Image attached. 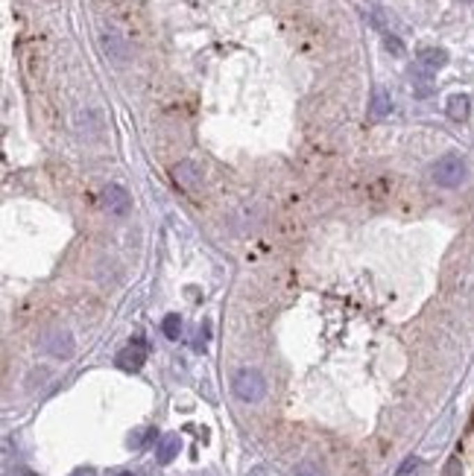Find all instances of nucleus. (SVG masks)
I'll list each match as a JSON object with an SVG mask.
<instances>
[{
    "label": "nucleus",
    "instance_id": "nucleus-4",
    "mask_svg": "<svg viewBox=\"0 0 474 476\" xmlns=\"http://www.w3.org/2000/svg\"><path fill=\"white\" fill-rule=\"evenodd\" d=\"M173 181L182 190H197L199 185H202V167L197 164V161H179L176 167H173Z\"/></svg>",
    "mask_w": 474,
    "mask_h": 476
},
{
    "label": "nucleus",
    "instance_id": "nucleus-11",
    "mask_svg": "<svg viewBox=\"0 0 474 476\" xmlns=\"http://www.w3.org/2000/svg\"><path fill=\"white\" fill-rule=\"evenodd\" d=\"M179 453V439L176 436H167V439H161V444H158V461L161 465H167V461H173V456Z\"/></svg>",
    "mask_w": 474,
    "mask_h": 476
},
{
    "label": "nucleus",
    "instance_id": "nucleus-7",
    "mask_svg": "<svg viewBox=\"0 0 474 476\" xmlns=\"http://www.w3.org/2000/svg\"><path fill=\"white\" fill-rule=\"evenodd\" d=\"M389 111H393V96H389V91L375 88L372 91V103H369V117L372 120H384V117H389Z\"/></svg>",
    "mask_w": 474,
    "mask_h": 476
},
{
    "label": "nucleus",
    "instance_id": "nucleus-18",
    "mask_svg": "<svg viewBox=\"0 0 474 476\" xmlns=\"http://www.w3.org/2000/svg\"><path fill=\"white\" fill-rule=\"evenodd\" d=\"M120 476H135V473H120Z\"/></svg>",
    "mask_w": 474,
    "mask_h": 476
},
{
    "label": "nucleus",
    "instance_id": "nucleus-10",
    "mask_svg": "<svg viewBox=\"0 0 474 476\" xmlns=\"http://www.w3.org/2000/svg\"><path fill=\"white\" fill-rule=\"evenodd\" d=\"M410 79H413V91H416V96H427L430 91H434V82H430V71H425V67H413V71H410Z\"/></svg>",
    "mask_w": 474,
    "mask_h": 476
},
{
    "label": "nucleus",
    "instance_id": "nucleus-16",
    "mask_svg": "<svg viewBox=\"0 0 474 476\" xmlns=\"http://www.w3.org/2000/svg\"><path fill=\"white\" fill-rule=\"evenodd\" d=\"M149 436H152V430H141V432H135V439H129V444H132V447H141Z\"/></svg>",
    "mask_w": 474,
    "mask_h": 476
},
{
    "label": "nucleus",
    "instance_id": "nucleus-19",
    "mask_svg": "<svg viewBox=\"0 0 474 476\" xmlns=\"http://www.w3.org/2000/svg\"><path fill=\"white\" fill-rule=\"evenodd\" d=\"M466 3H474V0H466Z\"/></svg>",
    "mask_w": 474,
    "mask_h": 476
},
{
    "label": "nucleus",
    "instance_id": "nucleus-2",
    "mask_svg": "<svg viewBox=\"0 0 474 476\" xmlns=\"http://www.w3.org/2000/svg\"><path fill=\"white\" fill-rule=\"evenodd\" d=\"M231 389H234V395L240 400L255 403V400H261L263 395H267V380H263V374L258 368H240L234 374Z\"/></svg>",
    "mask_w": 474,
    "mask_h": 476
},
{
    "label": "nucleus",
    "instance_id": "nucleus-15",
    "mask_svg": "<svg viewBox=\"0 0 474 476\" xmlns=\"http://www.w3.org/2000/svg\"><path fill=\"white\" fill-rule=\"evenodd\" d=\"M293 476H322V473H319V468H316V465H311V461H304V465H299V468H296V473H293Z\"/></svg>",
    "mask_w": 474,
    "mask_h": 476
},
{
    "label": "nucleus",
    "instance_id": "nucleus-13",
    "mask_svg": "<svg viewBox=\"0 0 474 476\" xmlns=\"http://www.w3.org/2000/svg\"><path fill=\"white\" fill-rule=\"evenodd\" d=\"M161 330H164L167 339H179V333H182V318H179V316H167L161 321Z\"/></svg>",
    "mask_w": 474,
    "mask_h": 476
},
{
    "label": "nucleus",
    "instance_id": "nucleus-3",
    "mask_svg": "<svg viewBox=\"0 0 474 476\" xmlns=\"http://www.w3.org/2000/svg\"><path fill=\"white\" fill-rule=\"evenodd\" d=\"M100 202H103V207H106L111 216H126L129 207H132L129 193L123 190L120 185H106L103 193H100Z\"/></svg>",
    "mask_w": 474,
    "mask_h": 476
},
{
    "label": "nucleus",
    "instance_id": "nucleus-8",
    "mask_svg": "<svg viewBox=\"0 0 474 476\" xmlns=\"http://www.w3.org/2000/svg\"><path fill=\"white\" fill-rule=\"evenodd\" d=\"M448 65V53H445L442 47H422L419 50V67H425V71H439V67Z\"/></svg>",
    "mask_w": 474,
    "mask_h": 476
},
{
    "label": "nucleus",
    "instance_id": "nucleus-14",
    "mask_svg": "<svg viewBox=\"0 0 474 476\" xmlns=\"http://www.w3.org/2000/svg\"><path fill=\"white\" fill-rule=\"evenodd\" d=\"M384 47H386V50H393L395 56H401V53H404V44H401V41H398L395 35H384Z\"/></svg>",
    "mask_w": 474,
    "mask_h": 476
},
{
    "label": "nucleus",
    "instance_id": "nucleus-6",
    "mask_svg": "<svg viewBox=\"0 0 474 476\" xmlns=\"http://www.w3.org/2000/svg\"><path fill=\"white\" fill-rule=\"evenodd\" d=\"M44 348L53 354V357H71L74 354V336L67 333V330H53L50 336H47V342H44Z\"/></svg>",
    "mask_w": 474,
    "mask_h": 476
},
{
    "label": "nucleus",
    "instance_id": "nucleus-9",
    "mask_svg": "<svg viewBox=\"0 0 474 476\" xmlns=\"http://www.w3.org/2000/svg\"><path fill=\"white\" fill-rule=\"evenodd\" d=\"M445 111H448L451 120L463 123L468 117V111H471V100H468L466 94H454V96H448V105H445Z\"/></svg>",
    "mask_w": 474,
    "mask_h": 476
},
{
    "label": "nucleus",
    "instance_id": "nucleus-12",
    "mask_svg": "<svg viewBox=\"0 0 474 476\" xmlns=\"http://www.w3.org/2000/svg\"><path fill=\"white\" fill-rule=\"evenodd\" d=\"M103 47H106V53H111V56H115V59L117 62H123V59H126V47H123L120 44V38L115 35V33H108V35H103Z\"/></svg>",
    "mask_w": 474,
    "mask_h": 476
},
{
    "label": "nucleus",
    "instance_id": "nucleus-17",
    "mask_svg": "<svg viewBox=\"0 0 474 476\" xmlns=\"http://www.w3.org/2000/svg\"><path fill=\"white\" fill-rule=\"evenodd\" d=\"M459 473H463V468H459V461H457V459H451V461H448V468H445V476H459Z\"/></svg>",
    "mask_w": 474,
    "mask_h": 476
},
{
    "label": "nucleus",
    "instance_id": "nucleus-5",
    "mask_svg": "<svg viewBox=\"0 0 474 476\" xmlns=\"http://www.w3.org/2000/svg\"><path fill=\"white\" fill-rule=\"evenodd\" d=\"M147 354H149V348L144 339H135L132 345H126L123 351L117 354V366L120 368H126V371H138L147 362Z\"/></svg>",
    "mask_w": 474,
    "mask_h": 476
},
{
    "label": "nucleus",
    "instance_id": "nucleus-1",
    "mask_svg": "<svg viewBox=\"0 0 474 476\" xmlns=\"http://www.w3.org/2000/svg\"><path fill=\"white\" fill-rule=\"evenodd\" d=\"M466 161L459 155H442L439 161H434V167H430V181L439 187H459L466 181Z\"/></svg>",
    "mask_w": 474,
    "mask_h": 476
}]
</instances>
